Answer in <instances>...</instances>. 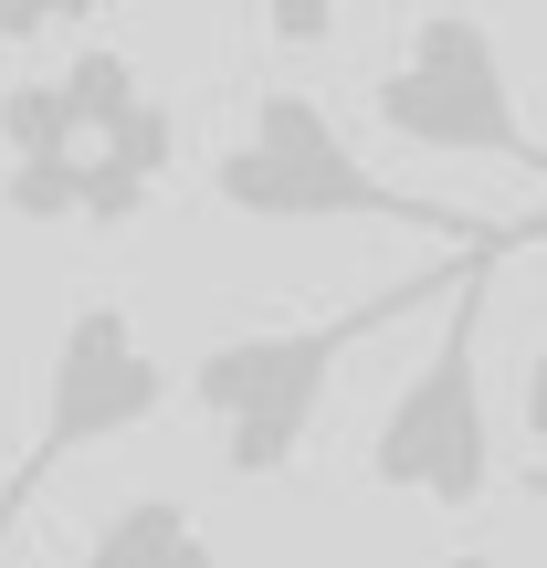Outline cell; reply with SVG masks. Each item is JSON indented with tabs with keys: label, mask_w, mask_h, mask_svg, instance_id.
<instances>
[{
	"label": "cell",
	"mask_w": 547,
	"mask_h": 568,
	"mask_svg": "<svg viewBox=\"0 0 547 568\" xmlns=\"http://www.w3.org/2000/svg\"><path fill=\"white\" fill-rule=\"evenodd\" d=\"M74 568H222V548H211V527L180 495H126V506L84 537Z\"/></svg>",
	"instance_id": "7"
},
{
	"label": "cell",
	"mask_w": 547,
	"mask_h": 568,
	"mask_svg": "<svg viewBox=\"0 0 547 568\" xmlns=\"http://www.w3.org/2000/svg\"><path fill=\"white\" fill-rule=\"evenodd\" d=\"M474 264H495V253H453V264H432L411 284H379V295L337 305V316H316V326H264V337L201 347V358H190V400H201L211 443H222V474H232V485H274V474L305 453V432H316L337 368L358 358L368 337H389L401 316L443 305Z\"/></svg>",
	"instance_id": "1"
},
{
	"label": "cell",
	"mask_w": 547,
	"mask_h": 568,
	"mask_svg": "<svg viewBox=\"0 0 547 568\" xmlns=\"http://www.w3.org/2000/svg\"><path fill=\"white\" fill-rule=\"evenodd\" d=\"M527 443H547V347H537V368H527Z\"/></svg>",
	"instance_id": "9"
},
{
	"label": "cell",
	"mask_w": 547,
	"mask_h": 568,
	"mask_svg": "<svg viewBox=\"0 0 547 568\" xmlns=\"http://www.w3.org/2000/svg\"><path fill=\"white\" fill-rule=\"evenodd\" d=\"M506 264V253H495ZM495 264H474L443 305L432 358L401 379V400L368 432V485L422 495V506H474L495 485V410H485V284Z\"/></svg>",
	"instance_id": "3"
},
{
	"label": "cell",
	"mask_w": 547,
	"mask_h": 568,
	"mask_svg": "<svg viewBox=\"0 0 547 568\" xmlns=\"http://www.w3.org/2000/svg\"><path fill=\"white\" fill-rule=\"evenodd\" d=\"M211 190L243 222H389V232H432V243H474V253H516L547 232V222L516 232V222H474L453 201H422V190H389L305 84H264L253 95V126L211 159Z\"/></svg>",
	"instance_id": "2"
},
{
	"label": "cell",
	"mask_w": 547,
	"mask_h": 568,
	"mask_svg": "<svg viewBox=\"0 0 547 568\" xmlns=\"http://www.w3.org/2000/svg\"><path fill=\"white\" fill-rule=\"evenodd\" d=\"M443 568H495V558H443Z\"/></svg>",
	"instance_id": "10"
},
{
	"label": "cell",
	"mask_w": 547,
	"mask_h": 568,
	"mask_svg": "<svg viewBox=\"0 0 547 568\" xmlns=\"http://www.w3.org/2000/svg\"><path fill=\"white\" fill-rule=\"evenodd\" d=\"M169 358L138 337V316H126L117 295H84L74 316H63V337H53V379H42V432H32V453H21L11 474H0V548H11V527L32 516V495L53 485L74 453H105V443H126V432H148L169 410Z\"/></svg>",
	"instance_id": "4"
},
{
	"label": "cell",
	"mask_w": 547,
	"mask_h": 568,
	"mask_svg": "<svg viewBox=\"0 0 547 568\" xmlns=\"http://www.w3.org/2000/svg\"><path fill=\"white\" fill-rule=\"evenodd\" d=\"M379 126L401 148H432V159H495V169H527L547 180V148L537 126L516 116V84H506V53H495L485 21L443 11V21H411L401 63L368 84Z\"/></svg>",
	"instance_id": "5"
},
{
	"label": "cell",
	"mask_w": 547,
	"mask_h": 568,
	"mask_svg": "<svg viewBox=\"0 0 547 568\" xmlns=\"http://www.w3.org/2000/svg\"><path fill=\"white\" fill-rule=\"evenodd\" d=\"M169 148H180V126H169L159 95H148L138 116H117L95 148H74V201H84V222H126V211H148Z\"/></svg>",
	"instance_id": "6"
},
{
	"label": "cell",
	"mask_w": 547,
	"mask_h": 568,
	"mask_svg": "<svg viewBox=\"0 0 547 568\" xmlns=\"http://www.w3.org/2000/svg\"><path fill=\"white\" fill-rule=\"evenodd\" d=\"M0 138H11V169H32V159H74V105H63V84L53 74H21L11 95H0Z\"/></svg>",
	"instance_id": "8"
}]
</instances>
